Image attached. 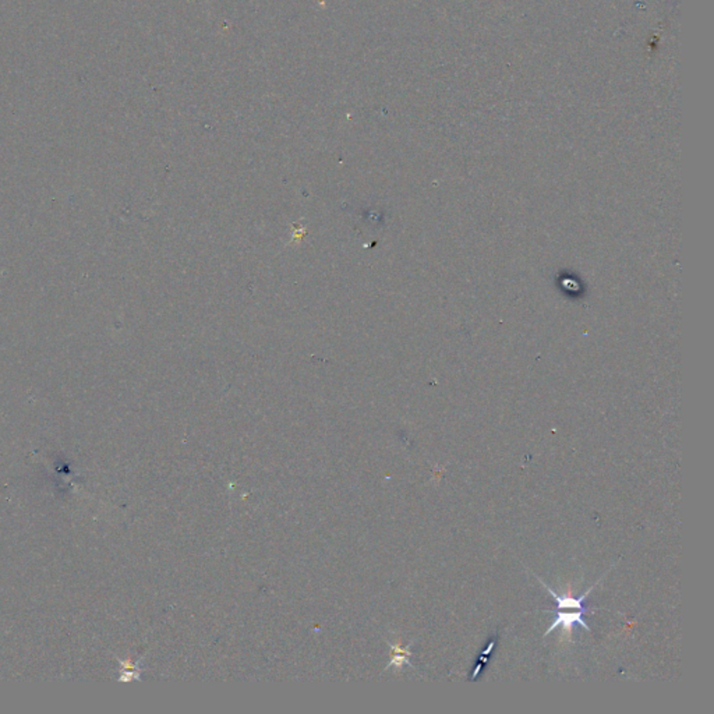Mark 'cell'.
<instances>
[{"label": "cell", "instance_id": "obj_2", "mask_svg": "<svg viewBox=\"0 0 714 714\" xmlns=\"http://www.w3.org/2000/svg\"><path fill=\"white\" fill-rule=\"evenodd\" d=\"M537 579H539V581H540V584L547 589V591H548V593H550V594L555 598V604H557V607H555L554 610H550V611H557V610H564V608H568V610H581V611H585V613L589 611V607L585 606V600H586L589 593H590L593 589L596 588V585H597V584H596L594 586L589 588L588 591H586L584 596H581V597H578V598H574V597H571V596H568V594H565V596H559L557 591H554V590L550 588V586H547L545 581H542L540 578H537Z\"/></svg>", "mask_w": 714, "mask_h": 714}, {"label": "cell", "instance_id": "obj_1", "mask_svg": "<svg viewBox=\"0 0 714 714\" xmlns=\"http://www.w3.org/2000/svg\"><path fill=\"white\" fill-rule=\"evenodd\" d=\"M551 613L555 614V618H554L552 624L550 625V628L546 630L545 636L550 635L552 630H557L558 627L564 628L565 632H571L575 627H582V628H585L586 630H591L588 624H586L585 618H584L585 614H586L585 611L578 610V611H574V613H562L561 610H557V611H551Z\"/></svg>", "mask_w": 714, "mask_h": 714}]
</instances>
